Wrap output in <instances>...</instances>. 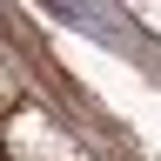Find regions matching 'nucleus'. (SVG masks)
<instances>
[{
    "instance_id": "nucleus-1",
    "label": "nucleus",
    "mask_w": 161,
    "mask_h": 161,
    "mask_svg": "<svg viewBox=\"0 0 161 161\" xmlns=\"http://www.w3.org/2000/svg\"><path fill=\"white\" fill-rule=\"evenodd\" d=\"M0 161H7V154H0Z\"/></svg>"
}]
</instances>
